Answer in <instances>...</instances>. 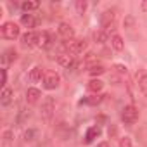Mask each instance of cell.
Wrapping results in <instances>:
<instances>
[{
    "instance_id": "cell-1",
    "label": "cell",
    "mask_w": 147,
    "mask_h": 147,
    "mask_svg": "<svg viewBox=\"0 0 147 147\" xmlns=\"http://www.w3.org/2000/svg\"><path fill=\"white\" fill-rule=\"evenodd\" d=\"M0 33H2V36L7 38V40H16V38L21 35L19 26H18L14 21H7V23H4L2 26H0Z\"/></svg>"
},
{
    "instance_id": "cell-2",
    "label": "cell",
    "mask_w": 147,
    "mask_h": 147,
    "mask_svg": "<svg viewBox=\"0 0 147 147\" xmlns=\"http://www.w3.org/2000/svg\"><path fill=\"white\" fill-rule=\"evenodd\" d=\"M40 114H42V118L45 121H52V118L55 114V100H54V97H45V100L42 102Z\"/></svg>"
},
{
    "instance_id": "cell-3",
    "label": "cell",
    "mask_w": 147,
    "mask_h": 147,
    "mask_svg": "<svg viewBox=\"0 0 147 147\" xmlns=\"http://www.w3.org/2000/svg\"><path fill=\"white\" fill-rule=\"evenodd\" d=\"M121 119L125 125H133L137 119H138V109L133 106V104H128L123 107L121 111Z\"/></svg>"
},
{
    "instance_id": "cell-4",
    "label": "cell",
    "mask_w": 147,
    "mask_h": 147,
    "mask_svg": "<svg viewBox=\"0 0 147 147\" xmlns=\"http://www.w3.org/2000/svg\"><path fill=\"white\" fill-rule=\"evenodd\" d=\"M64 49H66V52L76 55V54H82L87 49V42L85 40H78V38H73V40L64 43Z\"/></svg>"
},
{
    "instance_id": "cell-5",
    "label": "cell",
    "mask_w": 147,
    "mask_h": 147,
    "mask_svg": "<svg viewBox=\"0 0 147 147\" xmlns=\"http://www.w3.org/2000/svg\"><path fill=\"white\" fill-rule=\"evenodd\" d=\"M61 85V76L57 75L55 71H45L43 75V87L47 90H54Z\"/></svg>"
},
{
    "instance_id": "cell-6",
    "label": "cell",
    "mask_w": 147,
    "mask_h": 147,
    "mask_svg": "<svg viewBox=\"0 0 147 147\" xmlns=\"http://www.w3.org/2000/svg\"><path fill=\"white\" fill-rule=\"evenodd\" d=\"M57 62L62 66V67H75V64H76V61H75V55L73 54H69V52H61L59 55H57Z\"/></svg>"
},
{
    "instance_id": "cell-7",
    "label": "cell",
    "mask_w": 147,
    "mask_h": 147,
    "mask_svg": "<svg viewBox=\"0 0 147 147\" xmlns=\"http://www.w3.org/2000/svg\"><path fill=\"white\" fill-rule=\"evenodd\" d=\"M135 78H137V87H138V90L147 97V69H138Z\"/></svg>"
},
{
    "instance_id": "cell-8",
    "label": "cell",
    "mask_w": 147,
    "mask_h": 147,
    "mask_svg": "<svg viewBox=\"0 0 147 147\" xmlns=\"http://www.w3.org/2000/svg\"><path fill=\"white\" fill-rule=\"evenodd\" d=\"M57 31H59L61 38H64L66 42H69V40L75 38V30H73L71 24H67V23H61L59 28H57Z\"/></svg>"
},
{
    "instance_id": "cell-9",
    "label": "cell",
    "mask_w": 147,
    "mask_h": 147,
    "mask_svg": "<svg viewBox=\"0 0 147 147\" xmlns=\"http://www.w3.org/2000/svg\"><path fill=\"white\" fill-rule=\"evenodd\" d=\"M114 19H116V16H114L113 11H106V12H102V16H100V23H102L104 31H107V28H111V26L114 24Z\"/></svg>"
},
{
    "instance_id": "cell-10",
    "label": "cell",
    "mask_w": 147,
    "mask_h": 147,
    "mask_svg": "<svg viewBox=\"0 0 147 147\" xmlns=\"http://www.w3.org/2000/svg\"><path fill=\"white\" fill-rule=\"evenodd\" d=\"M21 42H23V45H28V47L38 45V33H35V31H26L24 35H21Z\"/></svg>"
},
{
    "instance_id": "cell-11",
    "label": "cell",
    "mask_w": 147,
    "mask_h": 147,
    "mask_svg": "<svg viewBox=\"0 0 147 147\" xmlns=\"http://www.w3.org/2000/svg\"><path fill=\"white\" fill-rule=\"evenodd\" d=\"M40 97H42V92H40L38 88L30 87V88L26 90V102H28V104H36V102L40 100Z\"/></svg>"
},
{
    "instance_id": "cell-12",
    "label": "cell",
    "mask_w": 147,
    "mask_h": 147,
    "mask_svg": "<svg viewBox=\"0 0 147 147\" xmlns=\"http://www.w3.org/2000/svg\"><path fill=\"white\" fill-rule=\"evenodd\" d=\"M100 133H102L100 126H90V128L87 130V133H85V144H92Z\"/></svg>"
},
{
    "instance_id": "cell-13",
    "label": "cell",
    "mask_w": 147,
    "mask_h": 147,
    "mask_svg": "<svg viewBox=\"0 0 147 147\" xmlns=\"http://www.w3.org/2000/svg\"><path fill=\"white\" fill-rule=\"evenodd\" d=\"M43 75H45V71H43V67H40V66H35L31 71H30V82H33V83H36V82H42L43 80Z\"/></svg>"
},
{
    "instance_id": "cell-14",
    "label": "cell",
    "mask_w": 147,
    "mask_h": 147,
    "mask_svg": "<svg viewBox=\"0 0 147 147\" xmlns=\"http://www.w3.org/2000/svg\"><path fill=\"white\" fill-rule=\"evenodd\" d=\"M109 42H111V47L116 50V52H121L123 49H125V42H123V38L118 35V33H114V35H111V38H109Z\"/></svg>"
},
{
    "instance_id": "cell-15",
    "label": "cell",
    "mask_w": 147,
    "mask_h": 147,
    "mask_svg": "<svg viewBox=\"0 0 147 147\" xmlns=\"http://www.w3.org/2000/svg\"><path fill=\"white\" fill-rule=\"evenodd\" d=\"M12 95H14V92H12L9 87H5V88L2 90V94H0V104H2L4 107L9 106V104L12 102Z\"/></svg>"
},
{
    "instance_id": "cell-16",
    "label": "cell",
    "mask_w": 147,
    "mask_h": 147,
    "mask_svg": "<svg viewBox=\"0 0 147 147\" xmlns=\"http://www.w3.org/2000/svg\"><path fill=\"white\" fill-rule=\"evenodd\" d=\"M52 42H54V38H52V35L49 31L38 33V45L40 47H49V45H52Z\"/></svg>"
},
{
    "instance_id": "cell-17",
    "label": "cell",
    "mask_w": 147,
    "mask_h": 147,
    "mask_svg": "<svg viewBox=\"0 0 147 147\" xmlns=\"http://www.w3.org/2000/svg\"><path fill=\"white\" fill-rule=\"evenodd\" d=\"M87 88H88V92L99 94V92L104 88V82H100L99 78H94V80H90V82L87 83Z\"/></svg>"
},
{
    "instance_id": "cell-18",
    "label": "cell",
    "mask_w": 147,
    "mask_h": 147,
    "mask_svg": "<svg viewBox=\"0 0 147 147\" xmlns=\"http://www.w3.org/2000/svg\"><path fill=\"white\" fill-rule=\"evenodd\" d=\"M19 21H21V24H23L24 28H35V26H36V19H35L33 14H23Z\"/></svg>"
},
{
    "instance_id": "cell-19",
    "label": "cell",
    "mask_w": 147,
    "mask_h": 147,
    "mask_svg": "<svg viewBox=\"0 0 147 147\" xmlns=\"http://www.w3.org/2000/svg\"><path fill=\"white\" fill-rule=\"evenodd\" d=\"M102 95H99V94H95V95H90V97H85V99H82L80 100V104H87V106H97V104H100L102 102Z\"/></svg>"
},
{
    "instance_id": "cell-20",
    "label": "cell",
    "mask_w": 147,
    "mask_h": 147,
    "mask_svg": "<svg viewBox=\"0 0 147 147\" xmlns=\"http://www.w3.org/2000/svg\"><path fill=\"white\" fill-rule=\"evenodd\" d=\"M16 59H18V52H16L14 49H7V50L4 52V55H2V62H4V66L9 64V62H12V61H16Z\"/></svg>"
},
{
    "instance_id": "cell-21",
    "label": "cell",
    "mask_w": 147,
    "mask_h": 147,
    "mask_svg": "<svg viewBox=\"0 0 147 147\" xmlns=\"http://www.w3.org/2000/svg\"><path fill=\"white\" fill-rule=\"evenodd\" d=\"M40 7V4L38 2H33V0H30V2H28V0H24V2H21V9L28 14L30 11H36Z\"/></svg>"
},
{
    "instance_id": "cell-22",
    "label": "cell",
    "mask_w": 147,
    "mask_h": 147,
    "mask_svg": "<svg viewBox=\"0 0 147 147\" xmlns=\"http://www.w3.org/2000/svg\"><path fill=\"white\" fill-rule=\"evenodd\" d=\"M88 73H90L92 76H100V75H104V73H106V67L102 64H94V66L88 67Z\"/></svg>"
},
{
    "instance_id": "cell-23",
    "label": "cell",
    "mask_w": 147,
    "mask_h": 147,
    "mask_svg": "<svg viewBox=\"0 0 147 147\" xmlns=\"http://www.w3.org/2000/svg\"><path fill=\"white\" fill-rule=\"evenodd\" d=\"M94 38H95V42L102 43V42L107 40V31H95V33H94Z\"/></svg>"
},
{
    "instance_id": "cell-24",
    "label": "cell",
    "mask_w": 147,
    "mask_h": 147,
    "mask_svg": "<svg viewBox=\"0 0 147 147\" xmlns=\"http://www.w3.org/2000/svg\"><path fill=\"white\" fill-rule=\"evenodd\" d=\"M75 5H76L78 14H85V11H87V7H88V4L85 2V0H78V2H76Z\"/></svg>"
},
{
    "instance_id": "cell-25",
    "label": "cell",
    "mask_w": 147,
    "mask_h": 147,
    "mask_svg": "<svg viewBox=\"0 0 147 147\" xmlns=\"http://www.w3.org/2000/svg\"><path fill=\"white\" fill-rule=\"evenodd\" d=\"M119 147H133L131 145V138L130 137H121L119 138Z\"/></svg>"
},
{
    "instance_id": "cell-26",
    "label": "cell",
    "mask_w": 147,
    "mask_h": 147,
    "mask_svg": "<svg viewBox=\"0 0 147 147\" xmlns=\"http://www.w3.org/2000/svg\"><path fill=\"white\" fill-rule=\"evenodd\" d=\"M36 131L35 130H28V131H24V140L28 142V140H33V135H35Z\"/></svg>"
},
{
    "instance_id": "cell-27",
    "label": "cell",
    "mask_w": 147,
    "mask_h": 147,
    "mask_svg": "<svg viewBox=\"0 0 147 147\" xmlns=\"http://www.w3.org/2000/svg\"><path fill=\"white\" fill-rule=\"evenodd\" d=\"M2 85H4V88L7 85V71H5V67L2 69Z\"/></svg>"
},
{
    "instance_id": "cell-28",
    "label": "cell",
    "mask_w": 147,
    "mask_h": 147,
    "mask_svg": "<svg viewBox=\"0 0 147 147\" xmlns=\"http://www.w3.org/2000/svg\"><path fill=\"white\" fill-rule=\"evenodd\" d=\"M95 147H109V144H107V142H99Z\"/></svg>"
},
{
    "instance_id": "cell-29",
    "label": "cell",
    "mask_w": 147,
    "mask_h": 147,
    "mask_svg": "<svg viewBox=\"0 0 147 147\" xmlns=\"http://www.w3.org/2000/svg\"><path fill=\"white\" fill-rule=\"evenodd\" d=\"M142 11H147V0H144V2H142Z\"/></svg>"
}]
</instances>
